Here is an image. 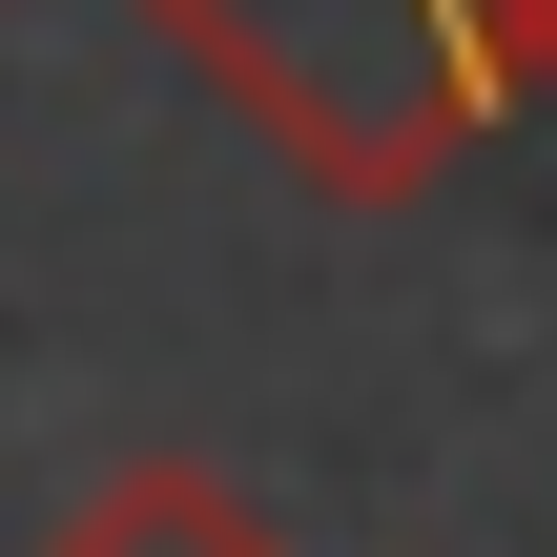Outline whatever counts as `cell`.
Here are the masks:
<instances>
[{
  "label": "cell",
  "mask_w": 557,
  "mask_h": 557,
  "mask_svg": "<svg viewBox=\"0 0 557 557\" xmlns=\"http://www.w3.org/2000/svg\"><path fill=\"white\" fill-rule=\"evenodd\" d=\"M331 207H413L475 124H496V83H475V0H145Z\"/></svg>",
  "instance_id": "cell-1"
},
{
  "label": "cell",
  "mask_w": 557,
  "mask_h": 557,
  "mask_svg": "<svg viewBox=\"0 0 557 557\" xmlns=\"http://www.w3.org/2000/svg\"><path fill=\"white\" fill-rule=\"evenodd\" d=\"M41 557H289V517H269L248 475H207V455H124V475L62 496Z\"/></svg>",
  "instance_id": "cell-2"
},
{
  "label": "cell",
  "mask_w": 557,
  "mask_h": 557,
  "mask_svg": "<svg viewBox=\"0 0 557 557\" xmlns=\"http://www.w3.org/2000/svg\"><path fill=\"white\" fill-rule=\"evenodd\" d=\"M475 83L496 124H557V0H475Z\"/></svg>",
  "instance_id": "cell-3"
}]
</instances>
